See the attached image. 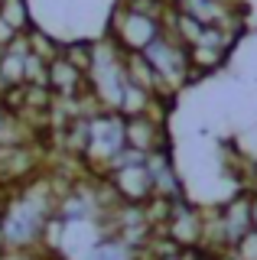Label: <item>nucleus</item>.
<instances>
[{"label": "nucleus", "instance_id": "obj_1", "mask_svg": "<svg viewBox=\"0 0 257 260\" xmlns=\"http://www.w3.org/2000/svg\"><path fill=\"white\" fill-rule=\"evenodd\" d=\"M108 36L124 49V52H143L153 39L163 36V23L150 16L131 13L124 7H114V16L108 20Z\"/></svg>", "mask_w": 257, "mask_h": 260}, {"label": "nucleus", "instance_id": "obj_2", "mask_svg": "<svg viewBox=\"0 0 257 260\" xmlns=\"http://www.w3.org/2000/svg\"><path fill=\"white\" fill-rule=\"evenodd\" d=\"M202 228H205V208L196 205L192 199H173V211L170 221H166L163 231L179 244L182 250H196L202 247Z\"/></svg>", "mask_w": 257, "mask_h": 260}, {"label": "nucleus", "instance_id": "obj_3", "mask_svg": "<svg viewBox=\"0 0 257 260\" xmlns=\"http://www.w3.org/2000/svg\"><path fill=\"white\" fill-rule=\"evenodd\" d=\"M251 208H254V189H238L231 199H224L218 205V218H221V231H224L228 247H235L244 234L254 231Z\"/></svg>", "mask_w": 257, "mask_h": 260}, {"label": "nucleus", "instance_id": "obj_4", "mask_svg": "<svg viewBox=\"0 0 257 260\" xmlns=\"http://www.w3.org/2000/svg\"><path fill=\"white\" fill-rule=\"evenodd\" d=\"M108 179H111V185L117 189L120 199L131 202V205H143V202H150L156 195L153 176H150L147 162H127V166H117Z\"/></svg>", "mask_w": 257, "mask_h": 260}, {"label": "nucleus", "instance_id": "obj_5", "mask_svg": "<svg viewBox=\"0 0 257 260\" xmlns=\"http://www.w3.org/2000/svg\"><path fill=\"white\" fill-rule=\"evenodd\" d=\"M124 137H127V146H131V150H137V153H143V156H150V153L170 146L166 124H163V120H156V117H150V114H140V117H124Z\"/></svg>", "mask_w": 257, "mask_h": 260}, {"label": "nucleus", "instance_id": "obj_6", "mask_svg": "<svg viewBox=\"0 0 257 260\" xmlns=\"http://www.w3.org/2000/svg\"><path fill=\"white\" fill-rule=\"evenodd\" d=\"M147 166H150V176H153L156 195H163V199H182V195H186L182 176H179V169H176V162H173V146H163V150L150 153Z\"/></svg>", "mask_w": 257, "mask_h": 260}, {"label": "nucleus", "instance_id": "obj_7", "mask_svg": "<svg viewBox=\"0 0 257 260\" xmlns=\"http://www.w3.org/2000/svg\"><path fill=\"white\" fill-rule=\"evenodd\" d=\"M62 59L72 62L78 72H91V65H94V43H62Z\"/></svg>", "mask_w": 257, "mask_h": 260}, {"label": "nucleus", "instance_id": "obj_8", "mask_svg": "<svg viewBox=\"0 0 257 260\" xmlns=\"http://www.w3.org/2000/svg\"><path fill=\"white\" fill-rule=\"evenodd\" d=\"M26 39H29V52H33V55H39V59H46V62L59 59V52H62V43H55V39H49L46 32H39V29H26Z\"/></svg>", "mask_w": 257, "mask_h": 260}, {"label": "nucleus", "instance_id": "obj_9", "mask_svg": "<svg viewBox=\"0 0 257 260\" xmlns=\"http://www.w3.org/2000/svg\"><path fill=\"white\" fill-rule=\"evenodd\" d=\"M235 250H238V257H241V260H257V231L244 234V238L235 244Z\"/></svg>", "mask_w": 257, "mask_h": 260}, {"label": "nucleus", "instance_id": "obj_10", "mask_svg": "<svg viewBox=\"0 0 257 260\" xmlns=\"http://www.w3.org/2000/svg\"><path fill=\"white\" fill-rule=\"evenodd\" d=\"M208 260H241L235 247H224V250H215V254H208Z\"/></svg>", "mask_w": 257, "mask_h": 260}, {"label": "nucleus", "instance_id": "obj_11", "mask_svg": "<svg viewBox=\"0 0 257 260\" xmlns=\"http://www.w3.org/2000/svg\"><path fill=\"white\" fill-rule=\"evenodd\" d=\"M179 260H208V254H205V250H182V254H179Z\"/></svg>", "mask_w": 257, "mask_h": 260}, {"label": "nucleus", "instance_id": "obj_12", "mask_svg": "<svg viewBox=\"0 0 257 260\" xmlns=\"http://www.w3.org/2000/svg\"><path fill=\"white\" fill-rule=\"evenodd\" d=\"M251 215H254V231H257V189H254V208H251Z\"/></svg>", "mask_w": 257, "mask_h": 260}]
</instances>
